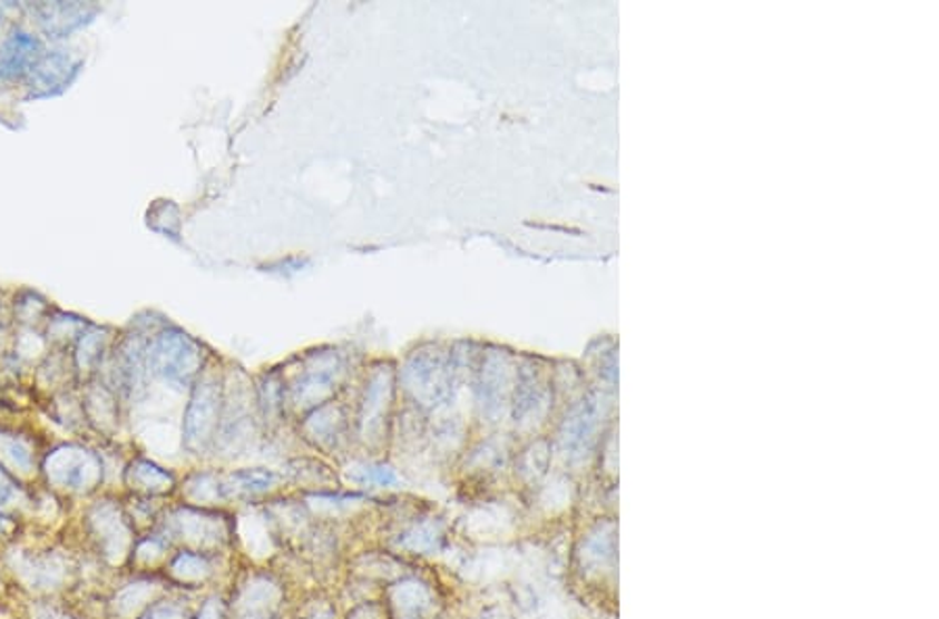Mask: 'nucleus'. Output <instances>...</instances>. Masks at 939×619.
Instances as JSON below:
<instances>
[{"mask_svg":"<svg viewBox=\"0 0 939 619\" xmlns=\"http://www.w3.org/2000/svg\"><path fill=\"white\" fill-rule=\"evenodd\" d=\"M0 563L21 599H69L82 592L84 554L69 538L40 544L19 540L2 551Z\"/></svg>","mask_w":939,"mask_h":619,"instance_id":"obj_1","label":"nucleus"},{"mask_svg":"<svg viewBox=\"0 0 939 619\" xmlns=\"http://www.w3.org/2000/svg\"><path fill=\"white\" fill-rule=\"evenodd\" d=\"M32 501V484H23L16 475L0 465V507L19 515L26 522Z\"/></svg>","mask_w":939,"mask_h":619,"instance_id":"obj_24","label":"nucleus"},{"mask_svg":"<svg viewBox=\"0 0 939 619\" xmlns=\"http://www.w3.org/2000/svg\"><path fill=\"white\" fill-rule=\"evenodd\" d=\"M341 595L324 584L303 588L293 597L288 619H343Z\"/></svg>","mask_w":939,"mask_h":619,"instance_id":"obj_19","label":"nucleus"},{"mask_svg":"<svg viewBox=\"0 0 939 619\" xmlns=\"http://www.w3.org/2000/svg\"><path fill=\"white\" fill-rule=\"evenodd\" d=\"M13 597H16V590L11 587L9 576H7V571H4L2 563H0V609H4Z\"/></svg>","mask_w":939,"mask_h":619,"instance_id":"obj_27","label":"nucleus"},{"mask_svg":"<svg viewBox=\"0 0 939 619\" xmlns=\"http://www.w3.org/2000/svg\"><path fill=\"white\" fill-rule=\"evenodd\" d=\"M38 40L30 33L11 36L0 49V80H11L21 73H30L38 61Z\"/></svg>","mask_w":939,"mask_h":619,"instance_id":"obj_20","label":"nucleus"},{"mask_svg":"<svg viewBox=\"0 0 939 619\" xmlns=\"http://www.w3.org/2000/svg\"><path fill=\"white\" fill-rule=\"evenodd\" d=\"M124 494L174 501L180 478L149 456H133L121 473Z\"/></svg>","mask_w":939,"mask_h":619,"instance_id":"obj_13","label":"nucleus"},{"mask_svg":"<svg viewBox=\"0 0 939 619\" xmlns=\"http://www.w3.org/2000/svg\"><path fill=\"white\" fill-rule=\"evenodd\" d=\"M150 357L155 372L174 384L188 386L197 377V351L184 336H164Z\"/></svg>","mask_w":939,"mask_h":619,"instance_id":"obj_15","label":"nucleus"},{"mask_svg":"<svg viewBox=\"0 0 939 619\" xmlns=\"http://www.w3.org/2000/svg\"><path fill=\"white\" fill-rule=\"evenodd\" d=\"M21 599V597H19ZM23 619H90L71 599H21Z\"/></svg>","mask_w":939,"mask_h":619,"instance_id":"obj_22","label":"nucleus"},{"mask_svg":"<svg viewBox=\"0 0 939 619\" xmlns=\"http://www.w3.org/2000/svg\"><path fill=\"white\" fill-rule=\"evenodd\" d=\"M231 619H288L284 613H245V616H231Z\"/></svg>","mask_w":939,"mask_h":619,"instance_id":"obj_28","label":"nucleus"},{"mask_svg":"<svg viewBox=\"0 0 939 619\" xmlns=\"http://www.w3.org/2000/svg\"><path fill=\"white\" fill-rule=\"evenodd\" d=\"M286 489L297 490V494L315 492H336L343 490L341 475L324 459L317 456H297L291 459L284 468Z\"/></svg>","mask_w":939,"mask_h":619,"instance_id":"obj_16","label":"nucleus"},{"mask_svg":"<svg viewBox=\"0 0 939 619\" xmlns=\"http://www.w3.org/2000/svg\"><path fill=\"white\" fill-rule=\"evenodd\" d=\"M80 61L63 50L47 52L38 57V61L30 69V88L33 97H50L66 88L78 73Z\"/></svg>","mask_w":939,"mask_h":619,"instance_id":"obj_17","label":"nucleus"},{"mask_svg":"<svg viewBox=\"0 0 939 619\" xmlns=\"http://www.w3.org/2000/svg\"><path fill=\"white\" fill-rule=\"evenodd\" d=\"M157 528L174 547L207 553H236L234 509H205L169 501Z\"/></svg>","mask_w":939,"mask_h":619,"instance_id":"obj_4","label":"nucleus"},{"mask_svg":"<svg viewBox=\"0 0 939 619\" xmlns=\"http://www.w3.org/2000/svg\"><path fill=\"white\" fill-rule=\"evenodd\" d=\"M169 590L164 573H119L100 595V619H136Z\"/></svg>","mask_w":939,"mask_h":619,"instance_id":"obj_10","label":"nucleus"},{"mask_svg":"<svg viewBox=\"0 0 939 619\" xmlns=\"http://www.w3.org/2000/svg\"><path fill=\"white\" fill-rule=\"evenodd\" d=\"M200 595L169 590L136 619H193Z\"/></svg>","mask_w":939,"mask_h":619,"instance_id":"obj_21","label":"nucleus"},{"mask_svg":"<svg viewBox=\"0 0 939 619\" xmlns=\"http://www.w3.org/2000/svg\"><path fill=\"white\" fill-rule=\"evenodd\" d=\"M403 507L405 509L401 511V505H391L393 513L382 518L387 528L380 544L413 563L443 553L449 542V528L434 507L420 503Z\"/></svg>","mask_w":939,"mask_h":619,"instance_id":"obj_5","label":"nucleus"},{"mask_svg":"<svg viewBox=\"0 0 939 619\" xmlns=\"http://www.w3.org/2000/svg\"><path fill=\"white\" fill-rule=\"evenodd\" d=\"M105 475L99 453L76 442L52 446L38 470L40 484L71 509L105 492Z\"/></svg>","mask_w":939,"mask_h":619,"instance_id":"obj_3","label":"nucleus"},{"mask_svg":"<svg viewBox=\"0 0 939 619\" xmlns=\"http://www.w3.org/2000/svg\"><path fill=\"white\" fill-rule=\"evenodd\" d=\"M174 549L172 540L159 528L138 534L126 573H162Z\"/></svg>","mask_w":939,"mask_h":619,"instance_id":"obj_18","label":"nucleus"},{"mask_svg":"<svg viewBox=\"0 0 939 619\" xmlns=\"http://www.w3.org/2000/svg\"><path fill=\"white\" fill-rule=\"evenodd\" d=\"M228 595V607L231 616H245V613H284L288 616V609L293 603L291 584L284 576V571L270 566H257L247 563L238 566L231 584L226 588Z\"/></svg>","mask_w":939,"mask_h":619,"instance_id":"obj_6","label":"nucleus"},{"mask_svg":"<svg viewBox=\"0 0 939 619\" xmlns=\"http://www.w3.org/2000/svg\"><path fill=\"white\" fill-rule=\"evenodd\" d=\"M301 420V436L324 455L339 453L353 432V422H349L345 409L332 401L303 413Z\"/></svg>","mask_w":939,"mask_h":619,"instance_id":"obj_12","label":"nucleus"},{"mask_svg":"<svg viewBox=\"0 0 939 619\" xmlns=\"http://www.w3.org/2000/svg\"><path fill=\"white\" fill-rule=\"evenodd\" d=\"M174 501L205 509H234L226 472L219 470H195L186 473L178 484Z\"/></svg>","mask_w":939,"mask_h":619,"instance_id":"obj_14","label":"nucleus"},{"mask_svg":"<svg viewBox=\"0 0 939 619\" xmlns=\"http://www.w3.org/2000/svg\"><path fill=\"white\" fill-rule=\"evenodd\" d=\"M349 480L362 489L391 490L401 484V475L391 463L370 461L360 463L349 473Z\"/></svg>","mask_w":939,"mask_h":619,"instance_id":"obj_23","label":"nucleus"},{"mask_svg":"<svg viewBox=\"0 0 939 619\" xmlns=\"http://www.w3.org/2000/svg\"><path fill=\"white\" fill-rule=\"evenodd\" d=\"M76 509L78 515L71 518V532L76 537L69 538V542L100 570L111 576L126 573L138 532L126 511L124 497L105 490Z\"/></svg>","mask_w":939,"mask_h":619,"instance_id":"obj_2","label":"nucleus"},{"mask_svg":"<svg viewBox=\"0 0 939 619\" xmlns=\"http://www.w3.org/2000/svg\"><path fill=\"white\" fill-rule=\"evenodd\" d=\"M226 588H215V590L200 595L193 619H231Z\"/></svg>","mask_w":939,"mask_h":619,"instance_id":"obj_25","label":"nucleus"},{"mask_svg":"<svg viewBox=\"0 0 939 619\" xmlns=\"http://www.w3.org/2000/svg\"><path fill=\"white\" fill-rule=\"evenodd\" d=\"M236 553H207L176 547L165 563L164 578L169 587L188 595H205L231 584L236 571Z\"/></svg>","mask_w":939,"mask_h":619,"instance_id":"obj_7","label":"nucleus"},{"mask_svg":"<svg viewBox=\"0 0 939 619\" xmlns=\"http://www.w3.org/2000/svg\"><path fill=\"white\" fill-rule=\"evenodd\" d=\"M224 391L215 377H200L182 422V446L188 455L205 456L214 453L217 430L222 422Z\"/></svg>","mask_w":939,"mask_h":619,"instance_id":"obj_8","label":"nucleus"},{"mask_svg":"<svg viewBox=\"0 0 939 619\" xmlns=\"http://www.w3.org/2000/svg\"><path fill=\"white\" fill-rule=\"evenodd\" d=\"M9 619H23V618H21V616H19V618H9Z\"/></svg>","mask_w":939,"mask_h":619,"instance_id":"obj_29","label":"nucleus"},{"mask_svg":"<svg viewBox=\"0 0 939 619\" xmlns=\"http://www.w3.org/2000/svg\"><path fill=\"white\" fill-rule=\"evenodd\" d=\"M393 394V382L387 375H374V380L365 384L353 422V434L365 449L376 451L389 441Z\"/></svg>","mask_w":939,"mask_h":619,"instance_id":"obj_11","label":"nucleus"},{"mask_svg":"<svg viewBox=\"0 0 939 619\" xmlns=\"http://www.w3.org/2000/svg\"><path fill=\"white\" fill-rule=\"evenodd\" d=\"M343 619H389V611L380 597L346 605Z\"/></svg>","mask_w":939,"mask_h":619,"instance_id":"obj_26","label":"nucleus"},{"mask_svg":"<svg viewBox=\"0 0 939 619\" xmlns=\"http://www.w3.org/2000/svg\"><path fill=\"white\" fill-rule=\"evenodd\" d=\"M389 619H434L443 607L434 578L415 566L380 590Z\"/></svg>","mask_w":939,"mask_h":619,"instance_id":"obj_9","label":"nucleus"}]
</instances>
